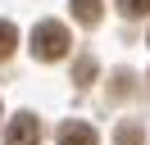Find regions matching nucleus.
<instances>
[{
    "label": "nucleus",
    "mask_w": 150,
    "mask_h": 145,
    "mask_svg": "<svg viewBox=\"0 0 150 145\" xmlns=\"http://www.w3.org/2000/svg\"><path fill=\"white\" fill-rule=\"evenodd\" d=\"M68 45H73V36H68V27H64V23H55V18H46V23L32 27V54H37L41 63L64 59Z\"/></svg>",
    "instance_id": "1"
},
{
    "label": "nucleus",
    "mask_w": 150,
    "mask_h": 145,
    "mask_svg": "<svg viewBox=\"0 0 150 145\" xmlns=\"http://www.w3.org/2000/svg\"><path fill=\"white\" fill-rule=\"evenodd\" d=\"M5 145H41V122L37 113H18L5 127Z\"/></svg>",
    "instance_id": "2"
},
{
    "label": "nucleus",
    "mask_w": 150,
    "mask_h": 145,
    "mask_svg": "<svg viewBox=\"0 0 150 145\" xmlns=\"http://www.w3.org/2000/svg\"><path fill=\"white\" fill-rule=\"evenodd\" d=\"M59 145H100V136L86 122H64L59 127Z\"/></svg>",
    "instance_id": "3"
},
{
    "label": "nucleus",
    "mask_w": 150,
    "mask_h": 145,
    "mask_svg": "<svg viewBox=\"0 0 150 145\" xmlns=\"http://www.w3.org/2000/svg\"><path fill=\"white\" fill-rule=\"evenodd\" d=\"M73 18L82 27H96L100 23V0H73Z\"/></svg>",
    "instance_id": "4"
},
{
    "label": "nucleus",
    "mask_w": 150,
    "mask_h": 145,
    "mask_svg": "<svg viewBox=\"0 0 150 145\" xmlns=\"http://www.w3.org/2000/svg\"><path fill=\"white\" fill-rule=\"evenodd\" d=\"M14 45H18V27H14L9 18H0V59H9Z\"/></svg>",
    "instance_id": "5"
},
{
    "label": "nucleus",
    "mask_w": 150,
    "mask_h": 145,
    "mask_svg": "<svg viewBox=\"0 0 150 145\" xmlns=\"http://www.w3.org/2000/svg\"><path fill=\"white\" fill-rule=\"evenodd\" d=\"M118 9H123V18H146L150 0H118Z\"/></svg>",
    "instance_id": "6"
},
{
    "label": "nucleus",
    "mask_w": 150,
    "mask_h": 145,
    "mask_svg": "<svg viewBox=\"0 0 150 145\" xmlns=\"http://www.w3.org/2000/svg\"><path fill=\"white\" fill-rule=\"evenodd\" d=\"M114 141H118V145H141V127L137 122H123L118 132H114Z\"/></svg>",
    "instance_id": "7"
},
{
    "label": "nucleus",
    "mask_w": 150,
    "mask_h": 145,
    "mask_svg": "<svg viewBox=\"0 0 150 145\" xmlns=\"http://www.w3.org/2000/svg\"><path fill=\"white\" fill-rule=\"evenodd\" d=\"M73 77H77V86H91V77H96V59H77Z\"/></svg>",
    "instance_id": "8"
}]
</instances>
